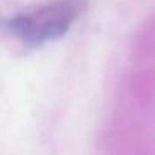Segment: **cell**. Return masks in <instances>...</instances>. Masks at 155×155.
<instances>
[{"label": "cell", "instance_id": "cell-1", "mask_svg": "<svg viewBox=\"0 0 155 155\" xmlns=\"http://www.w3.org/2000/svg\"><path fill=\"white\" fill-rule=\"evenodd\" d=\"M84 9L85 0H52L9 17L6 31L25 46L40 47L64 37Z\"/></svg>", "mask_w": 155, "mask_h": 155}]
</instances>
